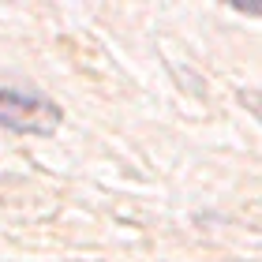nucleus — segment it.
<instances>
[{"label": "nucleus", "instance_id": "obj_1", "mask_svg": "<svg viewBox=\"0 0 262 262\" xmlns=\"http://www.w3.org/2000/svg\"><path fill=\"white\" fill-rule=\"evenodd\" d=\"M56 120H60V109L53 101H45L41 94L0 86V124L4 127L30 131V135H49Z\"/></svg>", "mask_w": 262, "mask_h": 262}]
</instances>
